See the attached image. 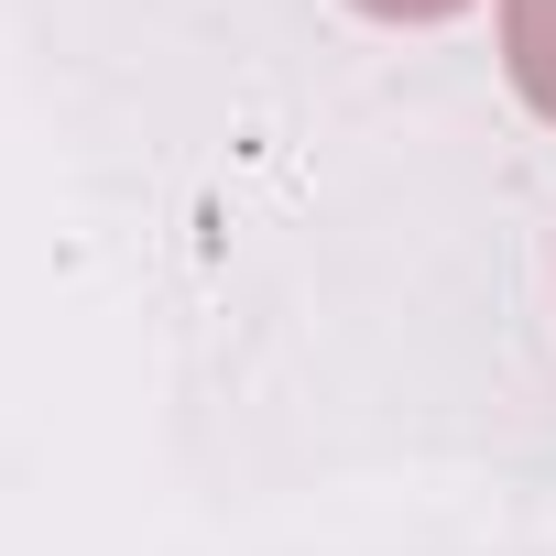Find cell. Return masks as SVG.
<instances>
[{"label":"cell","mask_w":556,"mask_h":556,"mask_svg":"<svg viewBox=\"0 0 556 556\" xmlns=\"http://www.w3.org/2000/svg\"><path fill=\"white\" fill-rule=\"evenodd\" d=\"M513 77L534 88V110H556V0H513Z\"/></svg>","instance_id":"6da1fadb"}]
</instances>
